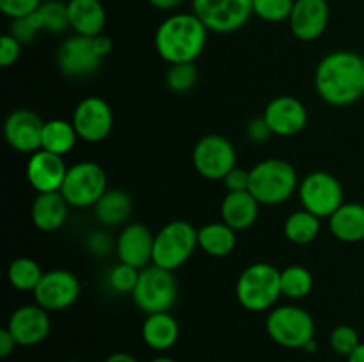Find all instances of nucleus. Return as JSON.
Here are the masks:
<instances>
[{
	"instance_id": "obj_1",
	"label": "nucleus",
	"mask_w": 364,
	"mask_h": 362,
	"mask_svg": "<svg viewBox=\"0 0 364 362\" xmlns=\"http://www.w3.org/2000/svg\"><path fill=\"white\" fill-rule=\"evenodd\" d=\"M315 89L333 106L355 103L363 98L364 59L350 50L327 53L315 70Z\"/></svg>"
},
{
	"instance_id": "obj_2",
	"label": "nucleus",
	"mask_w": 364,
	"mask_h": 362,
	"mask_svg": "<svg viewBox=\"0 0 364 362\" xmlns=\"http://www.w3.org/2000/svg\"><path fill=\"white\" fill-rule=\"evenodd\" d=\"M208 28L194 13H174L156 27V53L167 64L196 62L205 52Z\"/></svg>"
},
{
	"instance_id": "obj_3",
	"label": "nucleus",
	"mask_w": 364,
	"mask_h": 362,
	"mask_svg": "<svg viewBox=\"0 0 364 362\" xmlns=\"http://www.w3.org/2000/svg\"><path fill=\"white\" fill-rule=\"evenodd\" d=\"M299 174L283 158H265L249 169V192L259 204L277 206L299 190Z\"/></svg>"
},
{
	"instance_id": "obj_4",
	"label": "nucleus",
	"mask_w": 364,
	"mask_h": 362,
	"mask_svg": "<svg viewBox=\"0 0 364 362\" xmlns=\"http://www.w3.org/2000/svg\"><path fill=\"white\" fill-rule=\"evenodd\" d=\"M238 304L251 312H265L276 307L283 297L281 270L270 263H252L245 266L235 286Z\"/></svg>"
},
{
	"instance_id": "obj_5",
	"label": "nucleus",
	"mask_w": 364,
	"mask_h": 362,
	"mask_svg": "<svg viewBox=\"0 0 364 362\" xmlns=\"http://www.w3.org/2000/svg\"><path fill=\"white\" fill-rule=\"evenodd\" d=\"M265 327L270 339L288 350H304L306 344L315 339L316 332L313 316L294 304L270 309Z\"/></svg>"
},
{
	"instance_id": "obj_6",
	"label": "nucleus",
	"mask_w": 364,
	"mask_h": 362,
	"mask_svg": "<svg viewBox=\"0 0 364 362\" xmlns=\"http://www.w3.org/2000/svg\"><path fill=\"white\" fill-rule=\"evenodd\" d=\"M198 247V227L187 220H171L155 234L153 265L174 272L191 259Z\"/></svg>"
},
{
	"instance_id": "obj_7",
	"label": "nucleus",
	"mask_w": 364,
	"mask_h": 362,
	"mask_svg": "<svg viewBox=\"0 0 364 362\" xmlns=\"http://www.w3.org/2000/svg\"><path fill=\"white\" fill-rule=\"evenodd\" d=\"M132 298L137 309L146 314L171 311L178 300V284L174 273L156 265L146 266L139 273Z\"/></svg>"
},
{
	"instance_id": "obj_8",
	"label": "nucleus",
	"mask_w": 364,
	"mask_h": 362,
	"mask_svg": "<svg viewBox=\"0 0 364 362\" xmlns=\"http://www.w3.org/2000/svg\"><path fill=\"white\" fill-rule=\"evenodd\" d=\"M107 188V172L98 162L84 160L68 167L66 177L60 187V194L71 208H92L100 201Z\"/></svg>"
},
{
	"instance_id": "obj_9",
	"label": "nucleus",
	"mask_w": 364,
	"mask_h": 362,
	"mask_svg": "<svg viewBox=\"0 0 364 362\" xmlns=\"http://www.w3.org/2000/svg\"><path fill=\"white\" fill-rule=\"evenodd\" d=\"M192 165L205 180L223 181L226 174L237 167V149L224 135H205L192 149Z\"/></svg>"
},
{
	"instance_id": "obj_10",
	"label": "nucleus",
	"mask_w": 364,
	"mask_h": 362,
	"mask_svg": "<svg viewBox=\"0 0 364 362\" xmlns=\"http://www.w3.org/2000/svg\"><path fill=\"white\" fill-rule=\"evenodd\" d=\"M302 208L320 219H329L343 204V187L340 180L326 170H313L299 183Z\"/></svg>"
},
{
	"instance_id": "obj_11",
	"label": "nucleus",
	"mask_w": 364,
	"mask_h": 362,
	"mask_svg": "<svg viewBox=\"0 0 364 362\" xmlns=\"http://www.w3.org/2000/svg\"><path fill=\"white\" fill-rule=\"evenodd\" d=\"M192 13L215 34H231L252 16V0H192Z\"/></svg>"
},
{
	"instance_id": "obj_12",
	"label": "nucleus",
	"mask_w": 364,
	"mask_h": 362,
	"mask_svg": "<svg viewBox=\"0 0 364 362\" xmlns=\"http://www.w3.org/2000/svg\"><path fill=\"white\" fill-rule=\"evenodd\" d=\"M98 50L95 46V38L73 34L64 39L57 50V66L66 78L78 80L87 78L100 70L102 64Z\"/></svg>"
},
{
	"instance_id": "obj_13",
	"label": "nucleus",
	"mask_w": 364,
	"mask_h": 362,
	"mask_svg": "<svg viewBox=\"0 0 364 362\" xmlns=\"http://www.w3.org/2000/svg\"><path fill=\"white\" fill-rule=\"evenodd\" d=\"M71 123H73L80 141L98 144L112 133L114 112L103 98L87 96L75 106Z\"/></svg>"
},
{
	"instance_id": "obj_14",
	"label": "nucleus",
	"mask_w": 364,
	"mask_h": 362,
	"mask_svg": "<svg viewBox=\"0 0 364 362\" xmlns=\"http://www.w3.org/2000/svg\"><path fill=\"white\" fill-rule=\"evenodd\" d=\"M80 291V280L73 272L55 268L45 272L38 287L34 290V300L48 312L66 311L78 300Z\"/></svg>"
},
{
	"instance_id": "obj_15",
	"label": "nucleus",
	"mask_w": 364,
	"mask_h": 362,
	"mask_svg": "<svg viewBox=\"0 0 364 362\" xmlns=\"http://www.w3.org/2000/svg\"><path fill=\"white\" fill-rule=\"evenodd\" d=\"M262 117L276 137H294L308 124V109L295 96H276L267 103Z\"/></svg>"
},
{
	"instance_id": "obj_16",
	"label": "nucleus",
	"mask_w": 364,
	"mask_h": 362,
	"mask_svg": "<svg viewBox=\"0 0 364 362\" xmlns=\"http://www.w3.org/2000/svg\"><path fill=\"white\" fill-rule=\"evenodd\" d=\"M153 245L155 234L149 231V227L141 222H132L121 227L114 248L119 263L142 270L153 265Z\"/></svg>"
},
{
	"instance_id": "obj_17",
	"label": "nucleus",
	"mask_w": 364,
	"mask_h": 362,
	"mask_svg": "<svg viewBox=\"0 0 364 362\" xmlns=\"http://www.w3.org/2000/svg\"><path fill=\"white\" fill-rule=\"evenodd\" d=\"M6 327L16 339L18 346H36L48 337L52 322L50 312L34 302L14 309Z\"/></svg>"
},
{
	"instance_id": "obj_18",
	"label": "nucleus",
	"mask_w": 364,
	"mask_h": 362,
	"mask_svg": "<svg viewBox=\"0 0 364 362\" xmlns=\"http://www.w3.org/2000/svg\"><path fill=\"white\" fill-rule=\"evenodd\" d=\"M45 121L34 110L16 109L4 121L6 142L18 153H32L41 149V135Z\"/></svg>"
},
{
	"instance_id": "obj_19",
	"label": "nucleus",
	"mask_w": 364,
	"mask_h": 362,
	"mask_svg": "<svg viewBox=\"0 0 364 362\" xmlns=\"http://www.w3.org/2000/svg\"><path fill=\"white\" fill-rule=\"evenodd\" d=\"M331 9L327 0H295L288 23L299 41L311 43L322 38L329 25Z\"/></svg>"
},
{
	"instance_id": "obj_20",
	"label": "nucleus",
	"mask_w": 364,
	"mask_h": 362,
	"mask_svg": "<svg viewBox=\"0 0 364 362\" xmlns=\"http://www.w3.org/2000/svg\"><path fill=\"white\" fill-rule=\"evenodd\" d=\"M68 165L64 156L39 149L28 156L27 180L38 194L45 192H59L66 177Z\"/></svg>"
},
{
	"instance_id": "obj_21",
	"label": "nucleus",
	"mask_w": 364,
	"mask_h": 362,
	"mask_svg": "<svg viewBox=\"0 0 364 362\" xmlns=\"http://www.w3.org/2000/svg\"><path fill=\"white\" fill-rule=\"evenodd\" d=\"M259 206L249 190L228 192L220 202V219L235 231L251 229L258 220Z\"/></svg>"
},
{
	"instance_id": "obj_22",
	"label": "nucleus",
	"mask_w": 364,
	"mask_h": 362,
	"mask_svg": "<svg viewBox=\"0 0 364 362\" xmlns=\"http://www.w3.org/2000/svg\"><path fill=\"white\" fill-rule=\"evenodd\" d=\"M70 208L71 206L60 192L38 194L31 206L32 224L43 233H53L64 226Z\"/></svg>"
},
{
	"instance_id": "obj_23",
	"label": "nucleus",
	"mask_w": 364,
	"mask_h": 362,
	"mask_svg": "<svg viewBox=\"0 0 364 362\" xmlns=\"http://www.w3.org/2000/svg\"><path fill=\"white\" fill-rule=\"evenodd\" d=\"M70 27L75 34L96 38L103 34L107 23V11L100 0H68Z\"/></svg>"
},
{
	"instance_id": "obj_24",
	"label": "nucleus",
	"mask_w": 364,
	"mask_h": 362,
	"mask_svg": "<svg viewBox=\"0 0 364 362\" xmlns=\"http://www.w3.org/2000/svg\"><path fill=\"white\" fill-rule=\"evenodd\" d=\"M141 334L148 348L155 351H167L180 339V325L171 311L153 312L146 314Z\"/></svg>"
},
{
	"instance_id": "obj_25",
	"label": "nucleus",
	"mask_w": 364,
	"mask_h": 362,
	"mask_svg": "<svg viewBox=\"0 0 364 362\" xmlns=\"http://www.w3.org/2000/svg\"><path fill=\"white\" fill-rule=\"evenodd\" d=\"M329 231L343 243H359L364 240V204L343 202L329 216Z\"/></svg>"
},
{
	"instance_id": "obj_26",
	"label": "nucleus",
	"mask_w": 364,
	"mask_h": 362,
	"mask_svg": "<svg viewBox=\"0 0 364 362\" xmlns=\"http://www.w3.org/2000/svg\"><path fill=\"white\" fill-rule=\"evenodd\" d=\"M96 220L105 227L127 226L132 215V199L128 192L121 188L107 190L100 201L92 206Z\"/></svg>"
},
{
	"instance_id": "obj_27",
	"label": "nucleus",
	"mask_w": 364,
	"mask_h": 362,
	"mask_svg": "<svg viewBox=\"0 0 364 362\" xmlns=\"http://www.w3.org/2000/svg\"><path fill=\"white\" fill-rule=\"evenodd\" d=\"M198 243L205 254L212 258H226L237 247V231L223 220L208 222L198 229Z\"/></svg>"
},
{
	"instance_id": "obj_28",
	"label": "nucleus",
	"mask_w": 364,
	"mask_h": 362,
	"mask_svg": "<svg viewBox=\"0 0 364 362\" xmlns=\"http://www.w3.org/2000/svg\"><path fill=\"white\" fill-rule=\"evenodd\" d=\"M80 141L75 130L73 123L66 119H48L45 121L41 135V149L53 153V155L66 156Z\"/></svg>"
},
{
	"instance_id": "obj_29",
	"label": "nucleus",
	"mask_w": 364,
	"mask_h": 362,
	"mask_svg": "<svg viewBox=\"0 0 364 362\" xmlns=\"http://www.w3.org/2000/svg\"><path fill=\"white\" fill-rule=\"evenodd\" d=\"M320 216L313 215L308 209H297V212L290 213L288 219L284 220V236L288 241L295 245H308L318 238L320 229H322V222Z\"/></svg>"
},
{
	"instance_id": "obj_30",
	"label": "nucleus",
	"mask_w": 364,
	"mask_h": 362,
	"mask_svg": "<svg viewBox=\"0 0 364 362\" xmlns=\"http://www.w3.org/2000/svg\"><path fill=\"white\" fill-rule=\"evenodd\" d=\"M315 286L311 270L302 265H290L281 270V291L290 300H302L308 297Z\"/></svg>"
},
{
	"instance_id": "obj_31",
	"label": "nucleus",
	"mask_w": 364,
	"mask_h": 362,
	"mask_svg": "<svg viewBox=\"0 0 364 362\" xmlns=\"http://www.w3.org/2000/svg\"><path fill=\"white\" fill-rule=\"evenodd\" d=\"M43 275H45V272H43L41 265L32 258L13 259L9 268H7V280L18 291H32L34 293Z\"/></svg>"
},
{
	"instance_id": "obj_32",
	"label": "nucleus",
	"mask_w": 364,
	"mask_h": 362,
	"mask_svg": "<svg viewBox=\"0 0 364 362\" xmlns=\"http://www.w3.org/2000/svg\"><path fill=\"white\" fill-rule=\"evenodd\" d=\"M38 14L41 18L43 31L52 32V34H63L68 28H71L68 2H63V0H43Z\"/></svg>"
},
{
	"instance_id": "obj_33",
	"label": "nucleus",
	"mask_w": 364,
	"mask_h": 362,
	"mask_svg": "<svg viewBox=\"0 0 364 362\" xmlns=\"http://www.w3.org/2000/svg\"><path fill=\"white\" fill-rule=\"evenodd\" d=\"M198 78L199 71L196 67V62L171 64L166 73V85L173 92L183 94V92H188L198 84Z\"/></svg>"
},
{
	"instance_id": "obj_34",
	"label": "nucleus",
	"mask_w": 364,
	"mask_h": 362,
	"mask_svg": "<svg viewBox=\"0 0 364 362\" xmlns=\"http://www.w3.org/2000/svg\"><path fill=\"white\" fill-rule=\"evenodd\" d=\"M295 0H252V14L269 23L288 21Z\"/></svg>"
},
{
	"instance_id": "obj_35",
	"label": "nucleus",
	"mask_w": 364,
	"mask_h": 362,
	"mask_svg": "<svg viewBox=\"0 0 364 362\" xmlns=\"http://www.w3.org/2000/svg\"><path fill=\"white\" fill-rule=\"evenodd\" d=\"M139 273H141V270L134 268L130 265H124V263H117L116 266L110 268L109 275H107V284H109V287L114 293L132 295L139 280Z\"/></svg>"
},
{
	"instance_id": "obj_36",
	"label": "nucleus",
	"mask_w": 364,
	"mask_h": 362,
	"mask_svg": "<svg viewBox=\"0 0 364 362\" xmlns=\"http://www.w3.org/2000/svg\"><path fill=\"white\" fill-rule=\"evenodd\" d=\"M329 344L333 348L334 353L343 355V357H350L358 346L361 344V337H359L358 330L350 325H338L334 327L331 332Z\"/></svg>"
},
{
	"instance_id": "obj_37",
	"label": "nucleus",
	"mask_w": 364,
	"mask_h": 362,
	"mask_svg": "<svg viewBox=\"0 0 364 362\" xmlns=\"http://www.w3.org/2000/svg\"><path fill=\"white\" fill-rule=\"evenodd\" d=\"M43 31L41 18L38 13L31 14V16L16 18V20H11L9 34L14 35L21 45H27L36 39V35Z\"/></svg>"
},
{
	"instance_id": "obj_38",
	"label": "nucleus",
	"mask_w": 364,
	"mask_h": 362,
	"mask_svg": "<svg viewBox=\"0 0 364 362\" xmlns=\"http://www.w3.org/2000/svg\"><path fill=\"white\" fill-rule=\"evenodd\" d=\"M43 0H0V11L11 20L38 13Z\"/></svg>"
},
{
	"instance_id": "obj_39",
	"label": "nucleus",
	"mask_w": 364,
	"mask_h": 362,
	"mask_svg": "<svg viewBox=\"0 0 364 362\" xmlns=\"http://www.w3.org/2000/svg\"><path fill=\"white\" fill-rule=\"evenodd\" d=\"M21 43L18 41L14 35H11L9 32L4 34L0 38V66L2 67H9L20 59L21 55Z\"/></svg>"
},
{
	"instance_id": "obj_40",
	"label": "nucleus",
	"mask_w": 364,
	"mask_h": 362,
	"mask_svg": "<svg viewBox=\"0 0 364 362\" xmlns=\"http://www.w3.org/2000/svg\"><path fill=\"white\" fill-rule=\"evenodd\" d=\"M245 133H247V138L251 142H256V144H263V142L269 141L270 137H274V133L270 131L269 124L265 123L263 117H255L247 123V128H245Z\"/></svg>"
},
{
	"instance_id": "obj_41",
	"label": "nucleus",
	"mask_w": 364,
	"mask_h": 362,
	"mask_svg": "<svg viewBox=\"0 0 364 362\" xmlns=\"http://www.w3.org/2000/svg\"><path fill=\"white\" fill-rule=\"evenodd\" d=\"M223 183L228 188V192L249 190V170L242 169V167H235L226 174Z\"/></svg>"
},
{
	"instance_id": "obj_42",
	"label": "nucleus",
	"mask_w": 364,
	"mask_h": 362,
	"mask_svg": "<svg viewBox=\"0 0 364 362\" xmlns=\"http://www.w3.org/2000/svg\"><path fill=\"white\" fill-rule=\"evenodd\" d=\"M87 247L92 254L105 256L109 254L110 248H112V240H110V236L105 231H95V233L89 234Z\"/></svg>"
},
{
	"instance_id": "obj_43",
	"label": "nucleus",
	"mask_w": 364,
	"mask_h": 362,
	"mask_svg": "<svg viewBox=\"0 0 364 362\" xmlns=\"http://www.w3.org/2000/svg\"><path fill=\"white\" fill-rule=\"evenodd\" d=\"M16 346L18 343L13 337V334L7 330V327H4V329L0 330V357L2 358L9 357V355L16 350Z\"/></svg>"
},
{
	"instance_id": "obj_44",
	"label": "nucleus",
	"mask_w": 364,
	"mask_h": 362,
	"mask_svg": "<svg viewBox=\"0 0 364 362\" xmlns=\"http://www.w3.org/2000/svg\"><path fill=\"white\" fill-rule=\"evenodd\" d=\"M95 46H96V50H98L100 57H102V59H105V57L109 55L110 52H112L114 43H112V39L109 38V35L100 34V35H96V38H95Z\"/></svg>"
},
{
	"instance_id": "obj_45",
	"label": "nucleus",
	"mask_w": 364,
	"mask_h": 362,
	"mask_svg": "<svg viewBox=\"0 0 364 362\" xmlns=\"http://www.w3.org/2000/svg\"><path fill=\"white\" fill-rule=\"evenodd\" d=\"M155 9L160 11H174L185 2V0H148Z\"/></svg>"
},
{
	"instance_id": "obj_46",
	"label": "nucleus",
	"mask_w": 364,
	"mask_h": 362,
	"mask_svg": "<svg viewBox=\"0 0 364 362\" xmlns=\"http://www.w3.org/2000/svg\"><path fill=\"white\" fill-rule=\"evenodd\" d=\"M105 362H139L134 355L127 353V351H116V353L109 355Z\"/></svg>"
},
{
	"instance_id": "obj_47",
	"label": "nucleus",
	"mask_w": 364,
	"mask_h": 362,
	"mask_svg": "<svg viewBox=\"0 0 364 362\" xmlns=\"http://www.w3.org/2000/svg\"><path fill=\"white\" fill-rule=\"evenodd\" d=\"M347 362H364V343L359 344L358 350L350 357H347Z\"/></svg>"
},
{
	"instance_id": "obj_48",
	"label": "nucleus",
	"mask_w": 364,
	"mask_h": 362,
	"mask_svg": "<svg viewBox=\"0 0 364 362\" xmlns=\"http://www.w3.org/2000/svg\"><path fill=\"white\" fill-rule=\"evenodd\" d=\"M316 350H318V343H316V339L309 341V343L304 346V351H308V353H313V351Z\"/></svg>"
},
{
	"instance_id": "obj_49",
	"label": "nucleus",
	"mask_w": 364,
	"mask_h": 362,
	"mask_svg": "<svg viewBox=\"0 0 364 362\" xmlns=\"http://www.w3.org/2000/svg\"><path fill=\"white\" fill-rule=\"evenodd\" d=\"M149 362H176V361H174V358H171V357H167V355H159V357L151 358Z\"/></svg>"
},
{
	"instance_id": "obj_50",
	"label": "nucleus",
	"mask_w": 364,
	"mask_h": 362,
	"mask_svg": "<svg viewBox=\"0 0 364 362\" xmlns=\"http://www.w3.org/2000/svg\"><path fill=\"white\" fill-rule=\"evenodd\" d=\"M363 96H364V89H363Z\"/></svg>"
}]
</instances>
